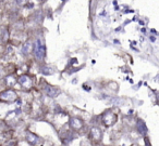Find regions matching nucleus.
Segmentation results:
<instances>
[{
  "label": "nucleus",
  "mask_w": 159,
  "mask_h": 146,
  "mask_svg": "<svg viewBox=\"0 0 159 146\" xmlns=\"http://www.w3.org/2000/svg\"><path fill=\"white\" fill-rule=\"evenodd\" d=\"M150 40H152V41H155V40H156V38H155L154 36H150Z\"/></svg>",
  "instance_id": "2eb2a0df"
},
{
  "label": "nucleus",
  "mask_w": 159,
  "mask_h": 146,
  "mask_svg": "<svg viewBox=\"0 0 159 146\" xmlns=\"http://www.w3.org/2000/svg\"><path fill=\"white\" fill-rule=\"evenodd\" d=\"M89 139L91 140V142L94 145H97L102 142V131L100 130L98 127H93V128L89 130Z\"/></svg>",
  "instance_id": "20e7f679"
},
{
  "label": "nucleus",
  "mask_w": 159,
  "mask_h": 146,
  "mask_svg": "<svg viewBox=\"0 0 159 146\" xmlns=\"http://www.w3.org/2000/svg\"><path fill=\"white\" fill-rule=\"evenodd\" d=\"M45 92H46V94L49 96V98H57L58 95L60 94V89L59 88H57L56 86H50L48 85L46 88H45Z\"/></svg>",
  "instance_id": "6e6552de"
},
{
  "label": "nucleus",
  "mask_w": 159,
  "mask_h": 146,
  "mask_svg": "<svg viewBox=\"0 0 159 146\" xmlns=\"http://www.w3.org/2000/svg\"><path fill=\"white\" fill-rule=\"evenodd\" d=\"M16 82H18V78L14 75H9V76L6 77V85H7L8 88L14 87Z\"/></svg>",
  "instance_id": "9d476101"
},
{
  "label": "nucleus",
  "mask_w": 159,
  "mask_h": 146,
  "mask_svg": "<svg viewBox=\"0 0 159 146\" xmlns=\"http://www.w3.org/2000/svg\"><path fill=\"white\" fill-rule=\"evenodd\" d=\"M10 130V127L8 124V122L6 120H1L0 119V134L7 132V131Z\"/></svg>",
  "instance_id": "f8f14e48"
},
{
  "label": "nucleus",
  "mask_w": 159,
  "mask_h": 146,
  "mask_svg": "<svg viewBox=\"0 0 159 146\" xmlns=\"http://www.w3.org/2000/svg\"><path fill=\"white\" fill-rule=\"evenodd\" d=\"M26 142L31 146H43L44 145V140L40 139L38 135H36L35 133L27 131L26 132Z\"/></svg>",
  "instance_id": "423d86ee"
},
{
  "label": "nucleus",
  "mask_w": 159,
  "mask_h": 146,
  "mask_svg": "<svg viewBox=\"0 0 159 146\" xmlns=\"http://www.w3.org/2000/svg\"><path fill=\"white\" fill-rule=\"evenodd\" d=\"M33 53L35 59L38 62H42L46 55V48H45V42L42 37H37L33 44Z\"/></svg>",
  "instance_id": "f257e3e1"
},
{
  "label": "nucleus",
  "mask_w": 159,
  "mask_h": 146,
  "mask_svg": "<svg viewBox=\"0 0 159 146\" xmlns=\"http://www.w3.org/2000/svg\"><path fill=\"white\" fill-rule=\"evenodd\" d=\"M136 129L137 131H139V133H141L142 135H144V136H146V134H147V127H146L145 122L143 121L142 119H139L136 122Z\"/></svg>",
  "instance_id": "1a4fd4ad"
},
{
  "label": "nucleus",
  "mask_w": 159,
  "mask_h": 146,
  "mask_svg": "<svg viewBox=\"0 0 159 146\" xmlns=\"http://www.w3.org/2000/svg\"><path fill=\"white\" fill-rule=\"evenodd\" d=\"M19 100V95L16 91H14L11 88L3 90L0 92V102L2 103H14Z\"/></svg>",
  "instance_id": "f03ea898"
},
{
  "label": "nucleus",
  "mask_w": 159,
  "mask_h": 146,
  "mask_svg": "<svg viewBox=\"0 0 159 146\" xmlns=\"http://www.w3.org/2000/svg\"><path fill=\"white\" fill-rule=\"evenodd\" d=\"M42 1H43V2H45V1H46V0H42Z\"/></svg>",
  "instance_id": "f3484780"
},
{
  "label": "nucleus",
  "mask_w": 159,
  "mask_h": 146,
  "mask_svg": "<svg viewBox=\"0 0 159 146\" xmlns=\"http://www.w3.org/2000/svg\"><path fill=\"white\" fill-rule=\"evenodd\" d=\"M40 73H42L43 75H52L53 70H52V68L49 67V66H43V67L40 68Z\"/></svg>",
  "instance_id": "ddd939ff"
},
{
  "label": "nucleus",
  "mask_w": 159,
  "mask_h": 146,
  "mask_svg": "<svg viewBox=\"0 0 159 146\" xmlns=\"http://www.w3.org/2000/svg\"><path fill=\"white\" fill-rule=\"evenodd\" d=\"M18 83L22 87L23 90L25 91H30L33 88V78L29 75H22L18 78Z\"/></svg>",
  "instance_id": "39448f33"
},
{
  "label": "nucleus",
  "mask_w": 159,
  "mask_h": 146,
  "mask_svg": "<svg viewBox=\"0 0 159 146\" xmlns=\"http://www.w3.org/2000/svg\"><path fill=\"white\" fill-rule=\"evenodd\" d=\"M117 121H118V115L116 113H113L111 109L106 111L102 115V123L104 124L106 128L115 126Z\"/></svg>",
  "instance_id": "7ed1b4c3"
},
{
  "label": "nucleus",
  "mask_w": 159,
  "mask_h": 146,
  "mask_svg": "<svg viewBox=\"0 0 159 146\" xmlns=\"http://www.w3.org/2000/svg\"><path fill=\"white\" fill-rule=\"evenodd\" d=\"M144 141H145V145L146 146H152V145H150V143H149V139H148L147 136L144 137Z\"/></svg>",
  "instance_id": "4468645a"
},
{
  "label": "nucleus",
  "mask_w": 159,
  "mask_h": 146,
  "mask_svg": "<svg viewBox=\"0 0 159 146\" xmlns=\"http://www.w3.org/2000/svg\"><path fill=\"white\" fill-rule=\"evenodd\" d=\"M22 52L24 53V54H30L31 52H33V44L29 41L24 42L23 48H22Z\"/></svg>",
  "instance_id": "9b49d317"
},
{
  "label": "nucleus",
  "mask_w": 159,
  "mask_h": 146,
  "mask_svg": "<svg viewBox=\"0 0 159 146\" xmlns=\"http://www.w3.org/2000/svg\"><path fill=\"white\" fill-rule=\"evenodd\" d=\"M69 127H70L71 130L73 131H80L82 130L85 127V123L81 118L77 117H71L70 120H69Z\"/></svg>",
  "instance_id": "0eeeda50"
},
{
  "label": "nucleus",
  "mask_w": 159,
  "mask_h": 146,
  "mask_svg": "<svg viewBox=\"0 0 159 146\" xmlns=\"http://www.w3.org/2000/svg\"><path fill=\"white\" fill-rule=\"evenodd\" d=\"M131 146H141V145H139V144H132Z\"/></svg>",
  "instance_id": "dca6fc26"
}]
</instances>
